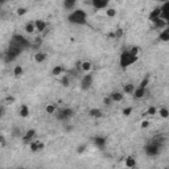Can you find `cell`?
Here are the masks:
<instances>
[{
    "mask_svg": "<svg viewBox=\"0 0 169 169\" xmlns=\"http://www.w3.org/2000/svg\"><path fill=\"white\" fill-rule=\"evenodd\" d=\"M12 135L15 136V137H21V130L19 128V127H13L12 128Z\"/></svg>",
    "mask_w": 169,
    "mask_h": 169,
    "instance_id": "cell-35",
    "label": "cell"
},
{
    "mask_svg": "<svg viewBox=\"0 0 169 169\" xmlns=\"http://www.w3.org/2000/svg\"><path fill=\"white\" fill-rule=\"evenodd\" d=\"M92 141H94V146L96 148H99V149H103V148L106 147L107 139H106L105 136H95L94 139H92Z\"/></svg>",
    "mask_w": 169,
    "mask_h": 169,
    "instance_id": "cell-11",
    "label": "cell"
},
{
    "mask_svg": "<svg viewBox=\"0 0 169 169\" xmlns=\"http://www.w3.org/2000/svg\"><path fill=\"white\" fill-rule=\"evenodd\" d=\"M158 40L163 41V42H168L169 41V29L165 28L163 32H160V34H158Z\"/></svg>",
    "mask_w": 169,
    "mask_h": 169,
    "instance_id": "cell-24",
    "label": "cell"
},
{
    "mask_svg": "<svg viewBox=\"0 0 169 169\" xmlns=\"http://www.w3.org/2000/svg\"><path fill=\"white\" fill-rule=\"evenodd\" d=\"M86 144H81L78 148H77V153H79V155H82V153H85L86 152Z\"/></svg>",
    "mask_w": 169,
    "mask_h": 169,
    "instance_id": "cell-38",
    "label": "cell"
},
{
    "mask_svg": "<svg viewBox=\"0 0 169 169\" xmlns=\"http://www.w3.org/2000/svg\"><path fill=\"white\" fill-rule=\"evenodd\" d=\"M61 85L64 86V87H69V86H70V78H69L67 75H64V77L61 78Z\"/></svg>",
    "mask_w": 169,
    "mask_h": 169,
    "instance_id": "cell-31",
    "label": "cell"
},
{
    "mask_svg": "<svg viewBox=\"0 0 169 169\" xmlns=\"http://www.w3.org/2000/svg\"><path fill=\"white\" fill-rule=\"evenodd\" d=\"M112 101H111V98H110V96H106L105 99H103V105L106 106V107H111V105H112Z\"/></svg>",
    "mask_w": 169,
    "mask_h": 169,
    "instance_id": "cell-37",
    "label": "cell"
},
{
    "mask_svg": "<svg viewBox=\"0 0 169 169\" xmlns=\"http://www.w3.org/2000/svg\"><path fill=\"white\" fill-rule=\"evenodd\" d=\"M124 164H126V167L127 168H135L136 167V160L133 158L132 156H127L126 157V160H124Z\"/></svg>",
    "mask_w": 169,
    "mask_h": 169,
    "instance_id": "cell-22",
    "label": "cell"
},
{
    "mask_svg": "<svg viewBox=\"0 0 169 169\" xmlns=\"http://www.w3.org/2000/svg\"><path fill=\"white\" fill-rule=\"evenodd\" d=\"M9 44H11V45H15V46L21 48L23 50H25V49H28V48L32 46V42H30V41L27 39L25 36H23V34H19V33L13 34L11 41H9Z\"/></svg>",
    "mask_w": 169,
    "mask_h": 169,
    "instance_id": "cell-2",
    "label": "cell"
},
{
    "mask_svg": "<svg viewBox=\"0 0 169 169\" xmlns=\"http://www.w3.org/2000/svg\"><path fill=\"white\" fill-rule=\"evenodd\" d=\"M132 95H133V98H135V99H143L146 95H149V90H148V89H140V87H136Z\"/></svg>",
    "mask_w": 169,
    "mask_h": 169,
    "instance_id": "cell-10",
    "label": "cell"
},
{
    "mask_svg": "<svg viewBox=\"0 0 169 169\" xmlns=\"http://www.w3.org/2000/svg\"><path fill=\"white\" fill-rule=\"evenodd\" d=\"M123 34H124L123 29H122V28H118V29L115 30V32H114V33L111 34V36H112V37H115V39H120V37H122Z\"/></svg>",
    "mask_w": 169,
    "mask_h": 169,
    "instance_id": "cell-34",
    "label": "cell"
},
{
    "mask_svg": "<svg viewBox=\"0 0 169 169\" xmlns=\"http://www.w3.org/2000/svg\"><path fill=\"white\" fill-rule=\"evenodd\" d=\"M108 96L111 98L112 102H122L123 99H124V94H123L122 91H112Z\"/></svg>",
    "mask_w": 169,
    "mask_h": 169,
    "instance_id": "cell-15",
    "label": "cell"
},
{
    "mask_svg": "<svg viewBox=\"0 0 169 169\" xmlns=\"http://www.w3.org/2000/svg\"><path fill=\"white\" fill-rule=\"evenodd\" d=\"M148 85H149V77H146L143 79V81L139 83V86L137 87H140V89H147L148 87Z\"/></svg>",
    "mask_w": 169,
    "mask_h": 169,
    "instance_id": "cell-32",
    "label": "cell"
},
{
    "mask_svg": "<svg viewBox=\"0 0 169 169\" xmlns=\"http://www.w3.org/2000/svg\"><path fill=\"white\" fill-rule=\"evenodd\" d=\"M5 102L8 103V105H11V103H15V98H13V96H7Z\"/></svg>",
    "mask_w": 169,
    "mask_h": 169,
    "instance_id": "cell-42",
    "label": "cell"
},
{
    "mask_svg": "<svg viewBox=\"0 0 169 169\" xmlns=\"http://www.w3.org/2000/svg\"><path fill=\"white\" fill-rule=\"evenodd\" d=\"M34 27H36V30L37 32H45V29H46V27H48V23L45 21V20H36L34 21Z\"/></svg>",
    "mask_w": 169,
    "mask_h": 169,
    "instance_id": "cell-14",
    "label": "cell"
},
{
    "mask_svg": "<svg viewBox=\"0 0 169 169\" xmlns=\"http://www.w3.org/2000/svg\"><path fill=\"white\" fill-rule=\"evenodd\" d=\"M64 73H65V67L61 66V65H57V66L52 69V75H54V77H60Z\"/></svg>",
    "mask_w": 169,
    "mask_h": 169,
    "instance_id": "cell-20",
    "label": "cell"
},
{
    "mask_svg": "<svg viewBox=\"0 0 169 169\" xmlns=\"http://www.w3.org/2000/svg\"><path fill=\"white\" fill-rule=\"evenodd\" d=\"M33 60H34V62H37V64H42V62H45V60H46V53H44V52H37V53H34Z\"/></svg>",
    "mask_w": 169,
    "mask_h": 169,
    "instance_id": "cell-16",
    "label": "cell"
},
{
    "mask_svg": "<svg viewBox=\"0 0 169 169\" xmlns=\"http://www.w3.org/2000/svg\"><path fill=\"white\" fill-rule=\"evenodd\" d=\"M92 82H94V75L90 74V73L85 74L83 78H82V81H81V89L83 91H87L92 86Z\"/></svg>",
    "mask_w": 169,
    "mask_h": 169,
    "instance_id": "cell-6",
    "label": "cell"
},
{
    "mask_svg": "<svg viewBox=\"0 0 169 169\" xmlns=\"http://www.w3.org/2000/svg\"><path fill=\"white\" fill-rule=\"evenodd\" d=\"M152 24H153V27L156 29H165V28H168V23L164 21V20H161L160 17H157V19L152 20Z\"/></svg>",
    "mask_w": 169,
    "mask_h": 169,
    "instance_id": "cell-13",
    "label": "cell"
},
{
    "mask_svg": "<svg viewBox=\"0 0 169 169\" xmlns=\"http://www.w3.org/2000/svg\"><path fill=\"white\" fill-rule=\"evenodd\" d=\"M144 151H146L147 156H157V155L160 153V151H161V147L157 146V144H155L153 141H151L148 146L144 147Z\"/></svg>",
    "mask_w": 169,
    "mask_h": 169,
    "instance_id": "cell-5",
    "label": "cell"
},
{
    "mask_svg": "<svg viewBox=\"0 0 169 169\" xmlns=\"http://www.w3.org/2000/svg\"><path fill=\"white\" fill-rule=\"evenodd\" d=\"M25 32L27 33H29V34H32L36 32V27H34V21H28L25 24Z\"/></svg>",
    "mask_w": 169,
    "mask_h": 169,
    "instance_id": "cell-26",
    "label": "cell"
},
{
    "mask_svg": "<svg viewBox=\"0 0 169 169\" xmlns=\"http://www.w3.org/2000/svg\"><path fill=\"white\" fill-rule=\"evenodd\" d=\"M91 67H92V64L90 61H81V71H83V73H90L91 71Z\"/></svg>",
    "mask_w": 169,
    "mask_h": 169,
    "instance_id": "cell-17",
    "label": "cell"
},
{
    "mask_svg": "<svg viewBox=\"0 0 169 169\" xmlns=\"http://www.w3.org/2000/svg\"><path fill=\"white\" fill-rule=\"evenodd\" d=\"M67 21L74 25H85L87 23V13L83 9L77 8L74 11H71L67 16Z\"/></svg>",
    "mask_w": 169,
    "mask_h": 169,
    "instance_id": "cell-1",
    "label": "cell"
},
{
    "mask_svg": "<svg viewBox=\"0 0 169 169\" xmlns=\"http://www.w3.org/2000/svg\"><path fill=\"white\" fill-rule=\"evenodd\" d=\"M5 114V107L4 106H0V118H3Z\"/></svg>",
    "mask_w": 169,
    "mask_h": 169,
    "instance_id": "cell-43",
    "label": "cell"
},
{
    "mask_svg": "<svg viewBox=\"0 0 169 169\" xmlns=\"http://www.w3.org/2000/svg\"><path fill=\"white\" fill-rule=\"evenodd\" d=\"M34 139H36V130H33V128L28 130V131H27V132L23 135V141H24L25 144L32 143Z\"/></svg>",
    "mask_w": 169,
    "mask_h": 169,
    "instance_id": "cell-8",
    "label": "cell"
},
{
    "mask_svg": "<svg viewBox=\"0 0 169 169\" xmlns=\"http://www.w3.org/2000/svg\"><path fill=\"white\" fill-rule=\"evenodd\" d=\"M157 112H158V116H160V118H163V119H168V116H169V111H168V108H167V107H161Z\"/></svg>",
    "mask_w": 169,
    "mask_h": 169,
    "instance_id": "cell-29",
    "label": "cell"
},
{
    "mask_svg": "<svg viewBox=\"0 0 169 169\" xmlns=\"http://www.w3.org/2000/svg\"><path fill=\"white\" fill-rule=\"evenodd\" d=\"M56 118L61 122H66V120L71 119L74 116V110L70 108V107H64V108H60L58 111H56Z\"/></svg>",
    "mask_w": 169,
    "mask_h": 169,
    "instance_id": "cell-4",
    "label": "cell"
},
{
    "mask_svg": "<svg viewBox=\"0 0 169 169\" xmlns=\"http://www.w3.org/2000/svg\"><path fill=\"white\" fill-rule=\"evenodd\" d=\"M19 114H20L21 118H28L29 116V107L27 105H23L21 107H20V110H19Z\"/></svg>",
    "mask_w": 169,
    "mask_h": 169,
    "instance_id": "cell-25",
    "label": "cell"
},
{
    "mask_svg": "<svg viewBox=\"0 0 169 169\" xmlns=\"http://www.w3.org/2000/svg\"><path fill=\"white\" fill-rule=\"evenodd\" d=\"M106 16L107 17H115L116 16V9L115 8H107L106 9Z\"/></svg>",
    "mask_w": 169,
    "mask_h": 169,
    "instance_id": "cell-33",
    "label": "cell"
},
{
    "mask_svg": "<svg viewBox=\"0 0 169 169\" xmlns=\"http://www.w3.org/2000/svg\"><path fill=\"white\" fill-rule=\"evenodd\" d=\"M130 54H132L133 57H139V54L141 53V48L140 46H132L131 49H128Z\"/></svg>",
    "mask_w": 169,
    "mask_h": 169,
    "instance_id": "cell-28",
    "label": "cell"
},
{
    "mask_svg": "<svg viewBox=\"0 0 169 169\" xmlns=\"http://www.w3.org/2000/svg\"><path fill=\"white\" fill-rule=\"evenodd\" d=\"M147 114H148V115H149V116H153V115H156V114H157V108L155 107V106H151V107L148 108Z\"/></svg>",
    "mask_w": 169,
    "mask_h": 169,
    "instance_id": "cell-36",
    "label": "cell"
},
{
    "mask_svg": "<svg viewBox=\"0 0 169 169\" xmlns=\"http://www.w3.org/2000/svg\"><path fill=\"white\" fill-rule=\"evenodd\" d=\"M15 169H23V168H15Z\"/></svg>",
    "mask_w": 169,
    "mask_h": 169,
    "instance_id": "cell-45",
    "label": "cell"
},
{
    "mask_svg": "<svg viewBox=\"0 0 169 169\" xmlns=\"http://www.w3.org/2000/svg\"><path fill=\"white\" fill-rule=\"evenodd\" d=\"M45 111L46 114H49V115H53V114H56L57 111V105L56 103H50V105H48L45 107Z\"/></svg>",
    "mask_w": 169,
    "mask_h": 169,
    "instance_id": "cell-27",
    "label": "cell"
},
{
    "mask_svg": "<svg viewBox=\"0 0 169 169\" xmlns=\"http://www.w3.org/2000/svg\"><path fill=\"white\" fill-rule=\"evenodd\" d=\"M62 5H64V8L66 11H74L75 7H77V2L75 0H65Z\"/></svg>",
    "mask_w": 169,
    "mask_h": 169,
    "instance_id": "cell-18",
    "label": "cell"
},
{
    "mask_svg": "<svg viewBox=\"0 0 169 169\" xmlns=\"http://www.w3.org/2000/svg\"><path fill=\"white\" fill-rule=\"evenodd\" d=\"M108 4V0H92L91 2V7H94L95 9H107Z\"/></svg>",
    "mask_w": 169,
    "mask_h": 169,
    "instance_id": "cell-9",
    "label": "cell"
},
{
    "mask_svg": "<svg viewBox=\"0 0 169 169\" xmlns=\"http://www.w3.org/2000/svg\"><path fill=\"white\" fill-rule=\"evenodd\" d=\"M44 147H45V144H44V143H41V141H36V140H33L32 143H29V149L32 151V152H37V151L44 149Z\"/></svg>",
    "mask_w": 169,
    "mask_h": 169,
    "instance_id": "cell-12",
    "label": "cell"
},
{
    "mask_svg": "<svg viewBox=\"0 0 169 169\" xmlns=\"http://www.w3.org/2000/svg\"><path fill=\"white\" fill-rule=\"evenodd\" d=\"M137 60H139V57H133L132 54H130V52H128V50H124L123 53L120 54V58H119L120 67H122V69L130 67L131 65H133Z\"/></svg>",
    "mask_w": 169,
    "mask_h": 169,
    "instance_id": "cell-3",
    "label": "cell"
},
{
    "mask_svg": "<svg viewBox=\"0 0 169 169\" xmlns=\"http://www.w3.org/2000/svg\"><path fill=\"white\" fill-rule=\"evenodd\" d=\"M13 74H15V77H21L24 74V69L20 66V65H17V66H15V69H13Z\"/></svg>",
    "mask_w": 169,
    "mask_h": 169,
    "instance_id": "cell-30",
    "label": "cell"
},
{
    "mask_svg": "<svg viewBox=\"0 0 169 169\" xmlns=\"http://www.w3.org/2000/svg\"><path fill=\"white\" fill-rule=\"evenodd\" d=\"M16 13H17V15H19V16L25 15V13H27V8H25V7H20V8H17Z\"/></svg>",
    "mask_w": 169,
    "mask_h": 169,
    "instance_id": "cell-39",
    "label": "cell"
},
{
    "mask_svg": "<svg viewBox=\"0 0 169 169\" xmlns=\"http://www.w3.org/2000/svg\"><path fill=\"white\" fill-rule=\"evenodd\" d=\"M132 114V107H126L123 110V116H130Z\"/></svg>",
    "mask_w": 169,
    "mask_h": 169,
    "instance_id": "cell-40",
    "label": "cell"
},
{
    "mask_svg": "<svg viewBox=\"0 0 169 169\" xmlns=\"http://www.w3.org/2000/svg\"><path fill=\"white\" fill-rule=\"evenodd\" d=\"M135 86H133L132 83H126L123 86V94H127V95H132L133 94V91H135Z\"/></svg>",
    "mask_w": 169,
    "mask_h": 169,
    "instance_id": "cell-21",
    "label": "cell"
},
{
    "mask_svg": "<svg viewBox=\"0 0 169 169\" xmlns=\"http://www.w3.org/2000/svg\"><path fill=\"white\" fill-rule=\"evenodd\" d=\"M160 13H161L160 7H156V8H153V9H152V12H151V13H149V16H148L149 21H152V20H155V19H157V17H160Z\"/></svg>",
    "mask_w": 169,
    "mask_h": 169,
    "instance_id": "cell-23",
    "label": "cell"
},
{
    "mask_svg": "<svg viewBox=\"0 0 169 169\" xmlns=\"http://www.w3.org/2000/svg\"><path fill=\"white\" fill-rule=\"evenodd\" d=\"M160 11H161L160 19L168 23V19H169V2H164L163 4L160 5Z\"/></svg>",
    "mask_w": 169,
    "mask_h": 169,
    "instance_id": "cell-7",
    "label": "cell"
},
{
    "mask_svg": "<svg viewBox=\"0 0 169 169\" xmlns=\"http://www.w3.org/2000/svg\"><path fill=\"white\" fill-rule=\"evenodd\" d=\"M89 116L92 119H101L103 116V112H102V110H99V108H91L90 111H89Z\"/></svg>",
    "mask_w": 169,
    "mask_h": 169,
    "instance_id": "cell-19",
    "label": "cell"
},
{
    "mask_svg": "<svg viewBox=\"0 0 169 169\" xmlns=\"http://www.w3.org/2000/svg\"><path fill=\"white\" fill-rule=\"evenodd\" d=\"M149 126H151L149 120H143V122H141V128H143V130L148 128V127H149Z\"/></svg>",
    "mask_w": 169,
    "mask_h": 169,
    "instance_id": "cell-41",
    "label": "cell"
},
{
    "mask_svg": "<svg viewBox=\"0 0 169 169\" xmlns=\"http://www.w3.org/2000/svg\"><path fill=\"white\" fill-rule=\"evenodd\" d=\"M0 146H5V139L3 135H0Z\"/></svg>",
    "mask_w": 169,
    "mask_h": 169,
    "instance_id": "cell-44",
    "label": "cell"
}]
</instances>
